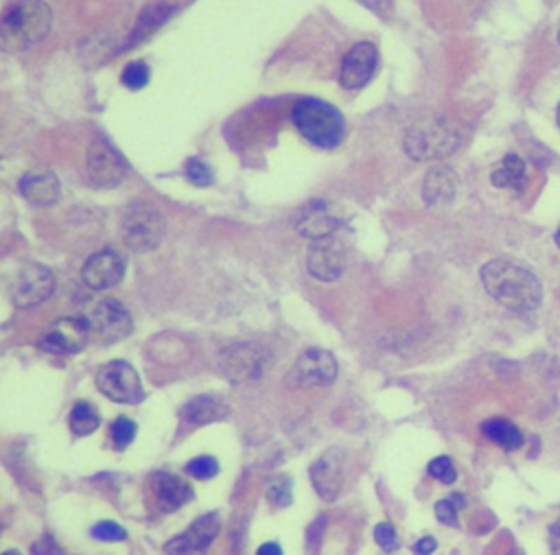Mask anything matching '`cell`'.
<instances>
[{
    "instance_id": "d590c367",
    "label": "cell",
    "mask_w": 560,
    "mask_h": 555,
    "mask_svg": "<svg viewBox=\"0 0 560 555\" xmlns=\"http://www.w3.org/2000/svg\"><path fill=\"white\" fill-rule=\"evenodd\" d=\"M361 3L368 5L370 9H375L379 11V14H388V11L392 9V0H361Z\"/></svg>"
},
{
    "instance_id": "9a60e30c",
    "label": "cell",
    "mask_w": 560,
    "mask_h": 555,
    "mask_svg": "<svg viewBox=\"0 0 560 555\" xmlns=\"http://www.w3.org/2000/svg\"><path fill=\"white\" fill-rule=\"evenodd\" d=\"M265 352L254 344H237L221 352V368L235 383L256 381L263 374Z\"/></svg>"
},
{
    "instance_id": "b9f144b4",
    "label": "cell",
    "mask_w": 560,
    "mask_h": 555,
    "mask_svg": "<svg viewBox=\"0 0 560 555\" xmlns=\"http://www.w3.org/2000/svg\"><path fill=\"white\" fill-rule=\"evenodd\" d=\"M558 38H560V29H558Z\"/></svg>"
},
{
    "instance_id": "4316f807",
    "label": "cell",
    "mask_w": 560,
    "mask_h": 555,
    "mask_svg": "<svg viewBox=\"0 0 560 555\" xmlns=\"http://www.w3.org/2000/svg\"><path fill=\"white\" fill-rule=\"evenodd\" d=\"M149 68L145 62H130L123 70V84L130 90H143L149 84Z\"/></svg>"
},
{
    "instance_id": "74e56055",
    "label": "cell",
    "mask_w": 560,
    "mask_h": 555,
    "mask_svg": "<svg viewBox=\"0 0 560 555\" xmlns=\"http://www.w3.org/2000/svg\"><path fill=\"white\" fill-rule=\"evenodd\" d=\"M256 555H283V549H280L276 542H267V545H263Z\"/></svg>"
},
{
    "instance_id": "83f0119b",
    "label": "cell",
    "mask_w": 560,
    "mask_h": 555,
    "mask_svg": "<svg viewBox=\"0 0 560 555\" xmlns=\"http://www.w3.org/2000/svg\"><path fill=\"white\" fill-rule=\"evenodd\" d=\"M186 472H189L193 479H200V481L213 479V477H217V472H219V462L215 457L202 455V457H197V459H193V462L186 464Z\"/></svg>"
},
{
    "instance_id": "60d3db41",
    "label": "cell",
    "mask_w": 560,
    "mask_h": 555,
    "mask_svg": "<svg viewBox=\"0 0 560 555\" xmlns=\"http://www.w3.org/2000/svg\"><path fill=\"white\" fill-rule=\"evenodd\" d=\"M5 555H20V553H18V551H7Z\"/></svg>"
},
{
    "instance_id": "603a6c76",
    "label": "cell",
    "mask_w": 560,
    "mask_h": 555,
    "mask_svg": "<svg viewBox=\"0 0 560 555\" xmlns=\"http://www.w3.org/2000/svg\"><path fill=\"white\" fill-rule=\"evenodd\" d=\"M490 180H493V184L497 188H510V191L521 193L523 186H525V180H528L525 162L519 156H515V153H508L504 162H501V167L493 173Z\"/></svg>"
},
{
    "instance_id": "6da1fadb",
    "label": "cell",
    "mask_w": 560,
    "mask_h": 555,
    "mask_svg": "<svg viewBox=\"0 0 560 555\" xmlns=\"http://www.w3.org/2000/svg\"><path fill=\"white\" fill-rule=\"evenodd\" d=\"M480 276L486 293L508 311L528 313L541 306V282L525 267L497 258L482 267Z\"/></svg>"
},
{
    "instance_id": "836d02e7",
    "label": "cell",
    "mask_w": 560,
    "mask_h": 555,
    "mask_svg": "<svg viewBox=\"0 0 560 555\" xmlns=\"http://www.w3.org/2000/svg\"><path fill=\"white\" fill-rule=\"evenodd\" d=\"M436 516H438L440 523H445L449 527L458 525V512H455L453 501H440L436 505Z\"/></svg>"
},
{
    "instance_id": "484cf974",
    "label": "cell",
    "mask_w": 560,
    "mask_h": 555,
    "mask_svg": "<svg viewBox=\"0 0 560 555\" xmlns=\"http://www.w3.org/2000/svg\"><path fill=\"white\" fill-rule=\"evenodd\" d=\"M110 438L116 451H123L136 438V424L130 418H119L110 427Z\"/></svg>"
},
{
    "instance_id": "8992f818",
    "label": "cell",
    "mask_w": 560,
    "mask_h": 555,
    "mask_svg": "<svg viewBox=\"0 0 560 555\" xmlns=\"http://www.w3.org/2000/svg\"><path fill=\"white\" fill-rule=\"evenodd\" d=\"M337 361L331 352L320 348H309L298 357L287 372V385L298 389H315L326 387L335 381Z\"/></svg>"
},
{
    "instance_id": "52a82bcc",
    "label": "cell",
    "mask_w": 560,
    "mask_h": 555,
    "mask_svg": "<svg viewBox=\"0 0 560 555\" xmlns=\"http://www.w3.org/2000/svg\"><path fill=\"white\" fill-rule=\"evenodd\" d=\"M97 387L101 394L114 400V403L138 405L145 398L138 372L125 361H112L103 365L97 374Z\"/></svg>"
},
{
    "instance_id": "e0dca14e",
    "label": "cell",
    "mask_w": 560,
    "mask_h": 555,
    "mask_svg": "<svg viewBox=\"0 0 560 555\" xmlns=\"http://www.w3.org/2000/svg\"><path fill=\"white\" fill-rule=\"evenodd\" d=\"M342 226V215L335 206L326 202H311L300 210L296 228L302 236H307L311 241L326 239L333 236Z\"/></svg>"
},
{
    "instance_id": "7c38bea8",
    "label": "cell",
    "mask_w": 560,
    "mask_h": 555,
    "mask_svg": "<svg viewBox=\"0 0 560 555\" xmlns=\"http://www.w3.org/2000/svg\"><path fill=\"white\" fill-rule=\"evenodd\" d=\"M90 324L81 317H64L57 320L40 339V348L51 354H75L84 350L90 337Z\"/></svg>"
},
{
    "instance_id": "ba28073f",
    "label": "cell",
    "mask_w": 560,
    "mask_h": 555,
    "mask_svg": "<svg viewBox=\"0 0 560 555\" xmlns=\"http://www.w3.org/2000/svg\"><path fill=\"white\" fill-rule=\"evenodd\" d=\"M55 291V276L49 267L29 263L18 271V276L11 285V302L18 309H29L49 300Z\"/></svg>"
},
{
    "instance_id": "30bf717a",
    "label": "cell",
    "mask_w": 560,
    "mask_h": 555,
    "mask_svg": "<svg viewBox=\"0 0 560 555\" xmlns=\"http://www.w3.org/2000/svg\"><path fill=\"white\" fill-rule=\"evenodd\" d=\"M88 324L92 335L105 344H116L132 335V317L125 311V306L116 300H103L92 309Z\"/></svg>"
},
{
    "instance_id": "7402d4cb",
    "label": "cell",
    "mask_w": 560,
    "mask_h": 555,
    "mask_svg": "<svg viewBox=\"0 0 560 555\" xmlns=\"http://www.w3.org/2000/svg\"><path fill=\"white\" fill-rule=\"evenodd\" d=\"M226 416H228V407L213 396L195 398L182 409V422H184V427H189V429L204 427V424L217 422Z\"/></svg>"
},
{
    "instance_id": "8fae6325",
    "label": "cell",
    "mask_w": 560,
    "mask_h": 555,
    "mask_svg": "<svg viewBox=\"0 0 560 555\" xmlns=\"http://www.w3.org/2000/svg\"><path fill=\"white\" fill-rule=\"evenodd\" d=\"M88 180L99 188H114L125 180V162L112 145L97 140L92 143L86 156Z\"/></svg>"
},
{
    "instance_id": "f35d334b",
    "label": "cell",
    "mask_w": 560,
    "mask_h": 555,
    "mask_svg": "<svg viewBox=\"0 0 560 555\" xmlns=\"http://www.w3.org/2000/svg\"><path fill=\"white\" fill-rule=\"evenodd\" d=\"M556 121H558V127H560V105H558V112H556Z\"/></svg>"
},
{
    "instance_id": "2e32d148",
    "label": "cell",
    "mask_w": 560,
    "mask_h": 555,
    "mask_svg": "<svg viewBox=\"0 0 560 555\" xmlns=\"http://www.w3.org/2000/svg\"><path fill=\"white\" fill-rule=\"evenodd\" d=\"M125 258L114 250H103L92 254L84 269H81V278L86 285L95 291H105L119 285L125 276Z\"/></svg>"
},
{
    "instance_id": "ffe728a7",
    "label": "cell",
    "mask_w": 560,
    "mask_h": 555,
    "mask_svg": "<svg viewBox=\"0 0 560 555\" xmlns=\"http://www.w3.org/2000/svg\"><path fill=\"white\" fill-rule=\"evenodd\" d=\"M154 492L158 505L165 512L178 510V507L193 499V488L189 483L180 477L169 475V472H158V475H154Z\"/></svg>"
},
{
    "instance_id": "1f68e13d",
    "label": "cell",
    "mask_w": 560,
    "mask_h": 555,
    "mask_svg": "<svg viewBox=\"0 0 560 555\" xmlns=\"http://www.w3.org/2000/svg\"><path fill=\"white\" fill-rule=\"evenodd\" d=\"M92 538H97L101 542H121L127 538L125 534V529L119 527L116 523L112 521H103V523H97L95 527H92Z\"/></svg>"
},
{
    "instance_id": "cb8c5ba5",
    "label": "cell",
    "mask_w": 560,
    "mask_h": 555,
    "mask_svg": "<svg viewBox=\"0 0 560 555\" xmlns=\"http://www.w3.org/2000/svg\"><path fill=\"white\" fill-rule=\"evenodd\" d=\"M482 433L490 442L499 444L506 451H517V448L523 444V435L521 431L515 427V424L504 420V418H490L482 424Z\"/></svg>"
},
{
    "instance_id": "3957f363",
    "label": "cell",
    "mask_w": 560,
    "mask_h": 555,
    "mask_svg": "<svg viewBox=\"0 0 560 555\" xmlns=\"http://www.w3.org/2000/svg\"><path fill=\"white\" fill-rule=\"evenodd\" d=\"M291 121L307 143L333 149L344 136V116L320 99H300L291 110Z\"/></svg>"
},
{
    "instance_id": "7a4b0ae2",
    "label": "cell",
    "mask_w": 560,
    "mask_h": 555,
    "mask_svg": "<svg viewBox=\"0 0 560 555\" xmlns=\"http://www.w3.org/2000/svg\"><path fill=\"white\" fill-rule=\"evenodd\" d=\"M53 25V14L42 0H16L0 18V42L7 51H29L38 46Z\"/></svg>"
},
{
    "instance_id": "4dcf8cb0",
    "label": "cell",
    "mask_w": 560,
    "mask_h": 555,
    "mask_svg": "<svg viewBox=\"0 0 560 555\" xmlns=\"http://www.w3.org/2000/svg\"><path fill=\"white\" fill-rule=\"evenodd\" d=\"M186 177H189V182H193L197 186H208L210 182H213V171H210L206 162L193 158L186 162Z\"/></svg>"
},
{
    "instance_id": "ac0fdd59",
    "label": "cell",
    "mask_w": 560,
    "mask_h": 555,
    "mask_svg": "<svg viewBox=\"0 0 560 555\" xmlns=\"http://www.w3.org/2000/svg\"><path fill=\"white\" fill-rule=\"evenodd\" d=\"M311 481L315 492H318L324 501H335L344 483L340 457L335 453H326L324 457H320L318 462L311 466Z\"/></svg>"
},
{
    "instance_id": "5b68a950",
    "label": "cell",
    "mask_w": 560,
    "mask_h": 555,
    "mask_svg": "<svg viewBox=\"0 0 560 555\" xmlns=\"http://www.w3.org/2000/svg\"><path fill=\"white\" fill-rule=\"evenodd\" d=\"M458 129L447 121L414 125L405 134V151L412 160L445 158L460 147Z\"/></svg>"
},
{
    "instance_id": "5bb4252c",
    "label": "cell",
    "mask_w": 560,
    "mask_h": 555,
    "mask_svg": "<svg viewBox=\"0 0 560 555\" xmlns=\"http://www.w3.org/2000/svg\"><path fill=\"white\" fill-rule=\"evenodd\" d=\"M379 51L375 44L359 42L350 49L342 62L340 70V84L344 90H361L368 86L372 75L377 73Z\"/></svg>"
},
{
    "instance_id": "44dd1931",
    "label": "cell",
    "mask_w": 560,
    "mask_h": 555,
    "mask_svg": "<svg viewBox=\"0 0 560 555\" xmlns=\"http://www.w3.org/2000/svg\"><path fill=\"white\" fill-rule=\"evenodd\" d=\"M458 193V177L449 167H434L423 184V197L429 206H442L449 204Z\"/></svg>"
},
{
    "instance_id": "d6a6232c",
    "label": "cell",
    "mask_w": 560,
    "mask_h": 555,
    "mask_svg": "<svg viewBox=\"0 0 560 555\" xmlns=\"http://www.w3.org/2000/svg\"><path fill=\"white\" fill-rule=\"evenodd\" d=\"M375 540H377V545L383 549V551H396L399 549V538H396V531L390 523H381L377 525L375 529Z\"/></svg>"
},
{
    "instance_id": "8d00e7d4",
    "label": "cell",
    "mask_w": 560,
    "mask_h": 555,
    "mask_svg": "<svg viewBox=\"0 0 560 555\" xmlns=\"http://www.w3.org/2000/svg\"><path fill=\"white\" fill-rule=\"evenodd\" d=\"M550 542H552V553H554V555H560V518H558V521H556L554 527H552Z\"/></svg>"
},
{
    "instance_id": "f546056e",
    "label": "cell",
    "mask_w": 560,
    "mask_h": 555,
    "mask_svg": "<svg viewBox=\"0 0 560 555\" xmlns=\"http://www.w3.org/2000/svg\"><path fill=\"white\" fill-rule=\"evenodd\" d=\"M429 475L442 483H447V486H451V483L458 479V470H455L449 457H436L434 462L429 464Z\"/></svg>"
},
{
    "instance_id": "4fadbf2b",
    "label": "cell",
    "mask_w": 560,
    "mask_h": 555,
    "mask_svg": "<svg viewBox=\"0 0 560 555\" xmlns=\"http://www.w3.org/2000/svg\"><path fill=\"white\" fill-rule=\"evenodd\" d=\"M219 516L217 514H206L202 518L182 531L180 536L171 538L165 545L167 555H206L210 545H213L215 538L219 536Z\"/></svg>"
},
{
    "instance_id": "9c48e42d",
    "label": "cell",
    "mask_w": 560,
    "mask_h": 555,
    "mask_svg": "<svg viewBox=\"0 0 560 555\" xmlns=\"http://www.w3.org/2000/svg\"><path fill=\"white\" fill-rule=\"evenodd\" d=\"M348 265V254L344 243L337 236H326L309 245L307 250V269L309 274L320 282H335L342 278Z\"/></svg>"
},
{
    "instance_id": "d6986e66",
    "label": "cell",
    "mask_w": 560,
    "mask_h": 555,
    "mask_svg": "<svg viewBox=\"0 0 560 555\" xmlns=\"http://www.w3.org/2000/svg\"><path fill=\"white\" fill-rule=\"evenodd\" d=\"M20 193L33 206H53L62 195V186L55 173L33 171L20 180Z\"/></svg>"
},
{
    "instance_id": "ab89813d",
    "label": "cell",
    "mask_w": 560,
    "mask_h": 555,
    "mask_svg": "<svg viewBox=\"0 0 560 555\" xmlns=\"http://www.w3.org/2000/svg\"><path fill=\"white\" fill-rule=\"evenodd\" d=\"M556 245H558V247H560V230H558V232H556Z\"/></svg>"
},
{
    "instance_id": "f1b7e54d",
    "label": "cell",
    "mask_w": 560,
    "mask_h": 555,
    "mask_svg": "<svg viewBox=\"0 0 560 555\" xmlns=\"http://www.w3.org/2000/svg\"><path fill=\"white\" fill-rule=\"evenodd\" d=\"M267 499H270L276 507L291 505V479L287 475L276 477L270 483V490H267Z\"/></svg>"
},
{
    "instance_id": "e575fe53",
    "label": "cell",
    "mask_w": 560,
    "mask_h": 555,
    "mask_svg": "<svg viewBox=\"0 0 560 555\" xmlns=\"http://www.w3.org/2000/svg\"><path fill=\"white\" fill-rule=\"evenodd\" d=\"M414 551H416L418 555H429V553H434V551H436V540H434V538H431V536L420 538V540L416 542Z\"/></svg>"
},
{
    "instance_id": "d4e9b609",
    "label": "cell",
    "mask_w": 560,
    "mask_h": 555,
    "mask_svg": "<svg viewBox=\"0 0 560 555\" xmlns=\"http://www.w3.org/2000/svg\"><path fill=\"white\" fill-rule=\"evenodd\" d=\"M68 424H70V431H73L75 435H90L99 429V416L90 405L77 403L73 407V411H70Z\"/></svg>"
},
{
    "instance_id": "277c9868",
    "label": "cell",
    "mask_w": 560,
    "mask_h": 555,
    "mask_svg": "<svg viewBox=\"0 0 560 555\" xmlns=\"http://www.w3.org/2000/svg\"><path fill=\"white\" fill-rule=\"evenodd\" d=\"M165 232L167 221L156 206L138 202L125 210L121 234L125 245L130 247L134 254H147L156 250L162 239H165Z\"/></svg>"
}]
</instances>
